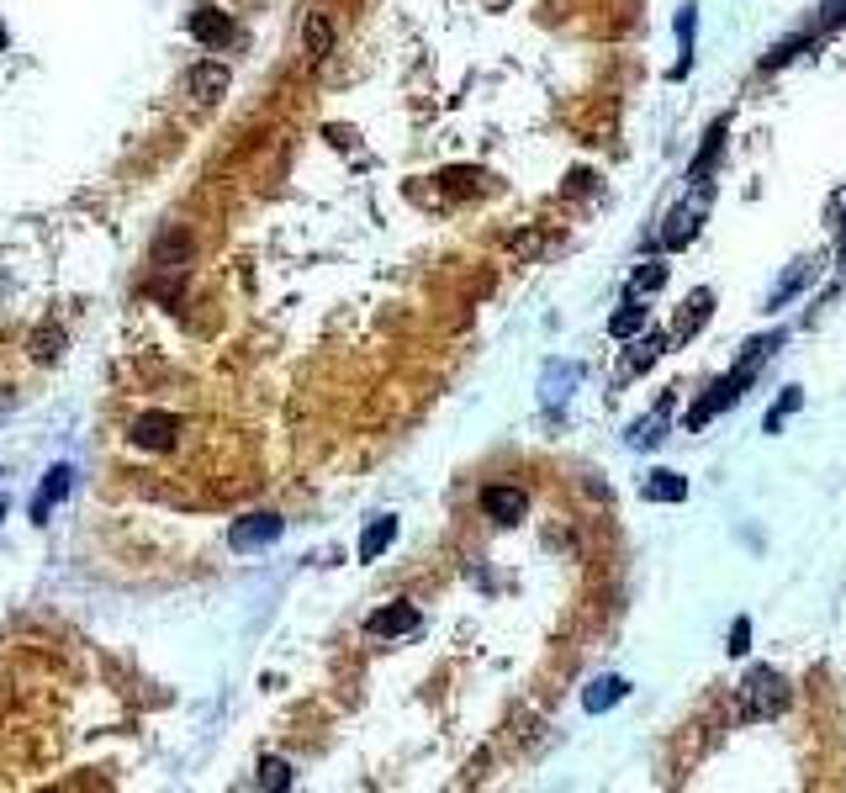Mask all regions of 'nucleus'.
<instances>
[{
	"label": "nucleus",
	"mask_w": 846,
	"mask_h": 793,
	"mask_svg": "<svg viewBox=\"0 0 846 793\" xmlns=\"http://www.w3.org/2000/svg\"><path fill=\"white\" fill-rule=\"evenodd\" d=\"M778 344H783V334H762V339H751V344L741 349V360L730 365V376H720V381H714L709 392L688 408V429H704V423H709L714 413H730L735 402L746 397V386L767 371V360L778 355Z\"/></svg>",
	"instance_id": "nucleus-1"
},
{
	"label": "nucleus",
	"mask_w": 846,
	"mask_h": 793,
	"mask_svg": "<svg viewBox=\"0 0 846 793\" xmlns=\"http://www.w3.org/2000/svg\"><path fill=\"white\" fill-rule=\"evenodd\" d=\"M709 207H714V180L698 175L693 186H688V196L667 212V228H661V249H688L693 238H698V228H704Z\"/></svg>",
	"instance_id": "nucleus-2"
},
{
	"label": "nucleus",
	"mask_w": 846,
	"mask_h": 793,
	"mask_svg": "<svg viewBox=\"0 0 846 793\" xmlns=\"http://www.w3.org/2000/svg\"><path fill=\"white\" fill-rule=\"evenodd\" d=\"M788 677L778 672V667H751L746 672V682H741V709H746V719H778L783 709H788Z\"/></svg>",
	"instance_id": "nucleus-3"
},
{
	"label": "nucleus",
	"mask_w": 846,
	"mask_h": 793,
	"mask_svg": "<svg viewBox=\"0 0 846 793\" xmlns=\"http://www.w3.org/2000/svg\"><path fill=\"white\" fill-rule=\"evenodd\" d=\"M820 265H825L820 254H799V260H794V265H788V270L778 275V286L767 291V312H783V307H794V302L804 297V291L820 281Z\"/></svg>",
	"instance_id": "nucleus-4"
},
{
	"label": "nucleus",
	"mask_w": 846,
	"mask_h": 793,
	"mask_svg": "<svg viewBox=\"0 0 846 793\" xmlns=\"http://www.w3.org/2000/svg\"><path fill=\"white\" fill-rule=\"evenodd\" d=\"M281 529H286V519H275V513H249V519H238L228 529V545L233 550H265V545L281 540Z\"/></svg>",
	"instance_id": "nucleus-5"
},
{
	"label": "nucleus",
	"mask_w": 846,
	"mask_h": 793,
	"mask_svg": "<svg viewBox=\"0 0 846 793\" xmlns=\"http://www.w3.org/2000/svg\"><path fill=\"white\" fill-rule=\"evenodd\" d=\"M191 260H196V238H191L186 228H164V233L154 238V270L180 275Z\"/></svg>",
	"instance_id": "nucleus-6"
},
{
	"label": "nucleus",
	"mask_w": 846,
	"mask_h": 793,
	"mask_svg": "<svg viewBox=\"0 0 846 793\" xmlns=\"http://www.w3.org/2000/svg\"><path fill=\"white\" fill-rule=\"evenodd\" d=\"M423 624V614L413 603H386V608H376L371 619H365V635H376V640H392V635H413Z\"/></svg>",
	"instance_id": "nucleus-7"
},
{
	"label": "nucleus",
	"mask_w": 846,
	"mask_h": 793,
	"mask_svg": "<svg viewBox=\"0 0 846 793\" xmlns=\"http://www.w3.org/2000/svg\"><path fill=\"white\" fill-rule=\"evenodd\" d=\"M482 513H487V519L492 524H519L524 519V513H529V492L524 487H487L482 492Z\"/></svg>",
	"instance_id": "nucleus-8"
},
{
	"label": "nucleus",
	"mask_w": 846,
	"mask_h": 793,
	"mask_svg": "<svg viewBox=\"0 0 846 793\" xmlns=\"http://www.w3.org/2000/svg\"><path fill=\"white\" fill-rule=\"evenodd\" d=\"M69 487H75V466H48V476H43V487H38V497H32V524H48V513H53V503H64L69 497Z\"/></svg>",
	"instance_id": "nucleus-9"
},
{
	"label": "nucleus",
	"mask_w": 846,
	"mask_h": 793,
	"mask_svg": "<svg viewBox=\"0 0 846 793\" xmlns=\"http://www.w3.org/2000/svg\"><path fill=\"white\" fill-rule=\"evenodd\" d=\"M709 312H714V291L709 286H698V291H688V302H683V312L672 318V344H688L698 328L709 323Z\"/></svg>",
	"instance_id": "nucleus-10"
},
{
	"label": "nucleus",
	"mask_w": 846,
	"mask_h": 793,
	"mask_svg": "<svg viewBox=\"0 0 846 793\" xmlns=\"http://www.w3.org/2000/svg\"><path fill=\"white\" fill-rule=\"evenodd\" d=\"M175 434H180V418H175V413H143V418L133 423V445H138V450H170Z\"/></svg>",
	"instance_id": "nucleus-11"
},
{
	"label": "nucleus",
	"mask_w": 846,
	"mask_h": 793,
	"mask_svg": "<svg viewBox=\"0 0 846 793\" xmlns=\"http://www.w3.org/2000/svg\"><path fill=\"white\" fill-rule=\"evenodd\" d=\"M191 38H196L201 48H228V43H233V22H228V11H217V6H196V11H191Z\"/></svg>",
	"instance_id": "nucleus-12"
},
{
	"label": "nucleus",
	"mask_w": 846,
	"mask_h": 793,
	"mask_svg": "<svg viewBox=\"0 0 846 793\" xmlns=\"http://www.w3.org/2000/svg\"><path fill=\"white\" fill-rule=\"evenodd\" d=\"M624 698H630V682H624L619 672H603V677H593L582 688V709L587 714H609L614 704H624Z\"/></svg>",
	"instance_id": "nucleus-13"
},
{
	"label": "nucleus",
	"mask_w": 846,
	"mask_h": 793,
	"mask_svg": "<svg viewBox=\"0 0 846 793\" xmlns=\"http://www.w3.org/2000/svg\"><path fill=\"white\" fill-rule=\"evenodd\" d=\"M667 429H672V397H661L646 418L630 423V450H656L667 439Z\"/></svg>",
	"instance_id": "nucleus-14"
},
{
	"label": "nucleus",
	"mask_w": 846,
	"mask_h": 793,
	"mask_svg": "<svg viewBox=\"0 0 846 793\" xmlns=\"http://www.w3.org/2000/svg\"><path fill=\"white\" fill-rule=\"evenodd\" d=\"M191 96H196V101H207V106H217V101L228 96V69H223V64H212V59H207V64H196V69H191Z\"/></svg>",
	"instance_id": "nucleus-15"
},
{
	"label": "nucleus",
	"mask_w": 846,
	"mask_h": 793,
	"mask_svg": "<svg viewBox=\"0 0 846 793\" xmlns=\"http://www.w3.org/2000/svg\"><path fill=\"white\" fill-rule=\"evenodd\" d=\"M582 381V365H566V360H556L545 371V381H540V397H545V408H561L566 402V392H572V386Z\"/></svg>",
	"instance_id": "nucleus-16"
},
{
	"label": "nucleus",
	"mask_w": 846,
	"mask_h": 793,
	"mask_svg": "<svg viewBox=\"0 0 846 793\" xmlns=\"http://www.w3.org/2000/svg\"><path fill=\"white\" fill-rule=\"evenodd\" d=\"M646 323H651V307L640 302V297H630V291H624V307H619L614 318H609V334H614V339H635Z\"/></svg>",
	"instance_id": "nucleus-17"
},
{
	"label": "nucleus",
	"mask_w": 846,
	"mask_h": 793,
	"mask_svg": "<svg viewBox=\"0 0 846 793\" xmlns=\"http://www.w3.org/2000/svg\"><path fill=\"white\" fill-rule=\"evenodd\" d=\"M640 497H646V503H683V497H688V476H677V471H651L646 487H640Z\"/></svg>",
	"instance_id": "nucleus-18"
},
{
	"label": "nucleus",
	"mask_w": 846,
	"mask_h": 793,
	"mask_svg": "<svg viewBox=\"0 0 846 793\" xmlns=\"http://www.w3.org/2000/svg\"><path fill=\"white\" fill-rule=\"evenodd\" d=\"M392 540H397V519H392V513H381V519H371V529L360 534V561H381Z\"/></svg>",
	"instance_id": "nucleus-19"
},
{
	"label": "nucleus",
	"mask_w": 846,
	"mask_h": 793,
	"mask_svg": "<svg viewBox=\"0 0 846 793\" xmlns=\"http://www.w3.org/2000/svg\"><path fill=\"white\" fill-rule=\"evenodd\" d=\"M302 43H307V59H312V64H323V59H328V48H334V27L323 22V11H307V22H302Z\"/></svg>",
	"instance_id": "nucleus-20"
},
{
	"label": "nucleus",
	"mask_w": 846,
	"mask_h": 793,
	"mask_svg": "<svg viewBox=\"0 0 846 793\" xmlns=\"http://www.w3.org/2000/svg\"><path fill=\"white\" fill-rule=\"evenodd\" d=\"M667 344H672V334H646V339H635V349H630V365L624 371L630 376H640V371H651V365L667 355Z\"/></svg>",
	"instance_id": "nucleus-21"
},
{
	"label": "nucleus",
	"mask_w": 846,
	"mask_h": 793,
	"mask_svg": "<svg viewBox=\"0 0 846 793\" xmlns=\"http://www.w3.org/2000/svg\"><path fill=\"white\" fill-rule=\"evenodd\" d=\"M725 127H730L725 117H720V122H714V127H709L704 149H698V159L688 164V180H698V175H709V164H714V154H720V149H725Z\"/></svg>",
	"instance_id": "nucleus-22"
},
{
	"label": "nucleus",
	"mask_w": 846,
	"mask_h": 793,
	"mask_svg": "<svg viewBox=\"0 0 846 793\" xmlns=\"http://www.w3.org/2000/svg\"><path fill=\"white\" fill-rule=\"evenodd\" d=\"M809 48H815V32H794V38H783L778 48L767 53V59H762V69H783L788 59H799V53H809Z\"/></svg>",
	"instance_id": "nucleus-23"
},
{
	"label": "nucleus",
	"mask_w": 846,
	"mask_h": 793,
	"mask_svg": "<svg viewBox=\"0 0 846 793\" xmlns=\"http://www.w3.org/2000/svg\"><path fill=\"white\" fill-rule=\"evenodd\" d=\"M661 286H667V265L661 260H646L630 275V297H651V291H661Z\"/></svg>",
	"instance_id": "nucleus-24"
},
{
	"label": "nucleus",
	"mask_w": 846,
	"mask_h": 793,
	"mask_svg": "<svg viewBox=\"0 0 846 793\" xmlns=\"http://www.w3.org/2000/svg\"><path fill=\"white\" fill-rule=\"evenodd\" d=\"M794 408H804V392H799V386H783V397L772 402V413H767V434H778Z\"/></svg>",
	"instance_id": "nucleus-25"
},
{
	"label": "nucleus",
	"mask_w": 846,
	"mask_h": 793,
	"mask_svg": "<svg viewBox=\"0 0 846 793\" xmlns=\"http://www.w3.org/2000/svg\"><path fill=\"white\" fill-rule=\"evenodd\" d=\"M254 783H260L265 793H270V788H291V767L281 762V756H265L260 772H254Z\"/></svg>",
	"instance_id": "nucleus-26"
},
{
	"label": "nucleus",
	"mask_w": 846,
	"mask_h": 793,
	"mask_svg": "<svg viewBox=\"0 0 846 793\" xmlns=\"http://www.w3.org/2000/svg\"><path fill=\"white\" fill-rule=\"evenodd\" d=\"M725 651H730V656H746V651H751V619H746V614L730 624V645H725Z\"/></svg>",
	"instance_id": "nucleus-27"
},
{
	"label": "nucleus",
	"mask_w": 846,
	"mask_h": 793,
	"mask_svg": "<svg viewBox=\"0 0 846 793\" xmlns=\"http://www.w3.org/2000/svg\"><path fill=\"white\" fill-rule=\"evenodd\" d=\"M846 22V0H825L820 6V32H836Z\"/></svg>",
	"instance_id": "nucleus-28"
},
{
	"label": "nucleus",
	"mask_w": 846,
	"mask_h": 793,
	"mask_svg": "<svg viewBox=\"0 0 846 793\" xmlns=\"http://www.w3.org/2000/svg\"><path fill=\"white\" fill-rule=\"evenodd\" d=\"M836 254H841V265H846V223H841V238H836Z\"/></svg>",
	"instance_id": "nucleus-29"
},
{
	"label": "nucleus",
	"mask_w": 846,
	"mask_h": 793,
	"mask_svg": "<svg viewBox=\"0 0 846 793\" xmlns=\"http://www.w3.org/2000/svg\"><path fill=\"white\" fill-rule=\"evenodd\" d=\"M0 48H6V27H0Z\"/></svg>",
	"instance_id": "nucleus-30"
},
{
	"label": "nucleus",
	"mask_w": 846,
	"mask_h": 793,
	"mask_svg": "<svg viewBox=\"0 0 846 793\" xmlns=\"http://www.w3.org/2000/svg\"><path fill=\"white\" fill-rule=\"evenodd\" d=\"M0 513H6V497H0Z\"/></svg>",
	"instance_id": "nucleus-31"
}]
</instances>
